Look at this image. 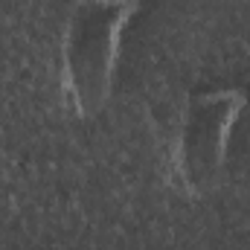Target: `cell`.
<instances>
[{"mask_svg": "<svg viewBox=\"0 0 250 250\" xmlns=\"http://www.w3.org/2000/svg\"><path fill=\"white\" fill-rule=\"evenodd\" d=\"M140 0H79L70 6L62 38V76L73 111L99 117L114 93L120 50Z\"/></svg>", "mask_w": 250, "mask_h": 250, "instance_id": "obj_1", "label": "cell"}, {"mask_svg": "<svg viewBox=\"0 0 250 250\" xmlns=\"http://www.w3.org/2000/svg\"><path fill=\"white\" fill-rule=\"evenodd\" d=\"M248 108V93L239 87L204 90L187 99L178 131V175L192 198L218 189L236 123Z\"/></svg>", "mask_w": 250, "mask_h": 250, "instance_id": "obj_2", "label": "cell"}]
</instances>
